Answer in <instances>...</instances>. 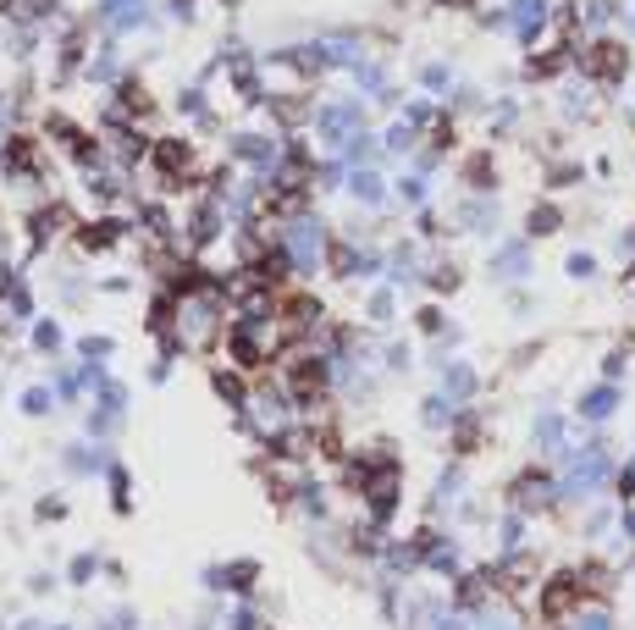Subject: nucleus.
Returning <instances> with one entry per match:
<instances>
[{
  "mask_svg": "<svg viewBox=\"0 0 635 630\" xmlns=\"http://www.w3.org/2000/svg\"><path fill=\"white\" fill-rule=\"evenodd\" d=\"M586 72L597 78V83H619L624 72H630V50L624 45H613V39H597V45H586Z\"/></svg>",
  "mask_w": 635,
  "mask_h": 630,
  "instance_id": "obj_1",
  "label": "nucleus"
},
{
  "mask_svg": "<svg viewBox=\"0 0 635 630\" xmlns=\"http://www.w3.org/2000/svg\"><path fill=\"white\" fill-rule=\"evenodd\" d=\"M553 227H559V211H553V205H541V211L530 216V233H553Z\"/></svg>",
  "mask_w": 635,
  "mask_h": 630,
  "instance_id": "obj_3",
  "label": "nucleus"
},
{
  "mask_svg": "<svg viewBox=\"0 0 635 630\" xmlns=\"http://www.w3.org/2000/svg\"><path fill=\"white\" fill-rule=\"evenodd\" d=\"M155 166L171 171V177H194V155H189V144H155Z\"/></svg>",
  "mask_w": 635,
  "mask_h": 630,
  "instance_id": "obj_2",
  "label": "nucleus"
},
{
  "mask_svg": "<svg viewBox=\"0 0 635 630\" xmlns=\"http://www.w3.org/2000/svg\"><path fill=\"white\" fill-rule=\"evenodd\" d=\"M608 409H613V393H591L586 399V415H608Z\"/></svg>",
  "mask_w": 635,
  "mask_h": 630,
  "instance_id": "obj_4",
  "label": "nucleus"
}]
</instances>
